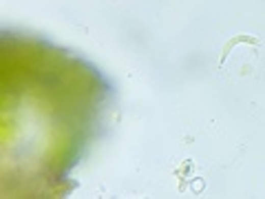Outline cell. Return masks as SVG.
Returning a JSON list of instances; mask_svg holds the SVG:
<instances>
[{"mask_svg": "<svg viewBox=\"0 0 265 199\" xmlns=\"http://www.w3.org/2000/svg\"><path fill=\"white\" fill-rule=\"evenodd\" d=\"M238 42H250V44H258V40L256 38H252V36H236V38H232L228 44H225V49H223V56H221V66H223V62H225V58H228V53L234 49V46L238 44Z\"/></svg>", "mask_w": 265, "mask_h": 199, "instance_id": "6da1fadb", "label": "cell"}]
</instances>
